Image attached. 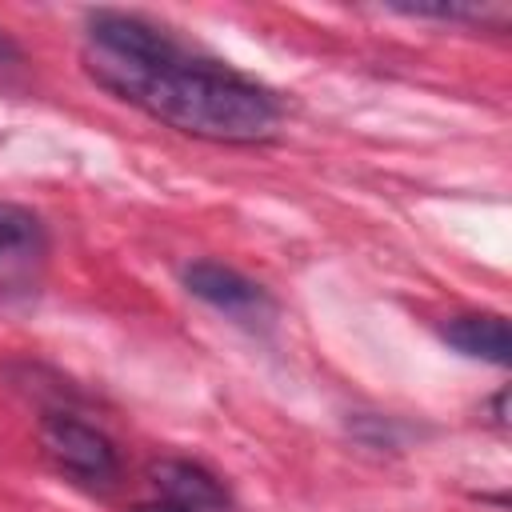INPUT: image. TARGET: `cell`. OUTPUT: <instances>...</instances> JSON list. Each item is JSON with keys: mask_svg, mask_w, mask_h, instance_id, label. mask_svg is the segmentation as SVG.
<instances>
[{"mask_svg": "<svg viewBox=\"0 0 512 512\" xmlns=\"http://www.w3.org/2000/svg\"><path fill=\"white\" fill-rule=\"evenodd\" d=\"M88 76L152 120L220 144L268 140L280 128V100L248 76L192 60L184 48L160 60H120L84 48Z\"/></svg>", "mask_w": 512, "mask_h": 512, "instance_id": "6da1fadb", "label": "cell"}, {"mask_svg": "<svg viewBox=\"0 0 512 512\" xmlns=\"http://www.w3.org/2000/svg\"><path fill=\"white\" fill-rule=\"evenodd\" d=\"M40 448L68 480H76L84 488H112L120 476V460H116L112 440L76 416H64V412L44 416L40 420Z\"/></svg>", "mask_w": 512, "mask_h": 512, "instance_id": "7a4b0ae2", "label": "cell"}, {"mask_svg": "<svg viewBox=\"0 0 512 512\" xmlns=\"http://www.w3.org/2000/svg\"><path fill=\"white\" fill-rule=\"evenodd\" d=\"M184 288L196 300H204L208 308H216V312H224V316H232L240 324H264L272 316L268 292L256 280H248L244 272H236V268H228L220 260L188 264L184 268Z\"/></svg>", "mask_w": 512, "mask_h": 512, "instance_id": "3957f363", "label": "cell"}, {"mask_svg": "<svg viewBox=\"0 0 512 512\" xmlns=\"http://www.w3.org/2000/svg\"><path fill=\"white\" fill-rule=\"evenodd\" d=\"M152 488L160 492V500L180 504L184 512H216L224 508V488L212 472H204L200 464L188 460H156L148 468Z\"/></svg>", "mask_w": 512, "mask_h": 512, "instance_id": "277c9868", "label": "cell"}, {"mask_svg": "<svg viewBox=\"0 0 512 512\" xmlns=\"http://www.w3.org/2000/svg\"><path fill=\"white\" fill-rule=\"evenodd\" d=\"M444 340L484 364L504 368L512 356V340H508V320L500 312H468V316H452L444 324Z\"/></svg>", "mask_w": 512, "mask_h": 512, "instance_id": "5b68a950", "label": "cell"}, {"mask_svg": "<svg viewBox=\"0 0 512 512\" xmlns=\"http://www.w3.org/2000/svg\"><path fill=\"white\" fill-rule=\"evenodd\" d=\"M44 256V224L32 208L0 200V276L24 272Z\"/></svg>", "mask_w": 512, "mask_h": 512, "instance_id": "8992f818", "label": "cell"}, {"mask_svg": "<svg viewBox=\"0 0 512 512\" xmlns=\"http://www.w3.org/2000/svg\"><path fill=\"white\" fill-rule=\"evenodd\" d=\"M136 512H184L180 504H168V500H152V504H140Z\"/></svg>", "mask_w": 512, "mask_h": 512, "instance_id": "52a82bcc", "label": "cell"}, {"mask_svg": "<svg viewBox=\"0 0 512 512\" xmlns=\"http://www.w3.org/2000/svg\"><path fill=\"white\" fill-rule=\"evenodd\" d=\"M8 56H16V48L8 44V36H4V28H0V60H8Z\"/></svg>", "mask_w": 512, "mask_h": 512, "instance_id": "ba28073f", "label": "cell"}]
</instances>
